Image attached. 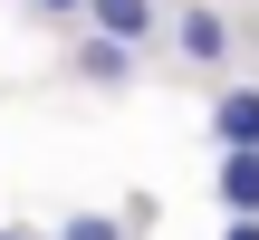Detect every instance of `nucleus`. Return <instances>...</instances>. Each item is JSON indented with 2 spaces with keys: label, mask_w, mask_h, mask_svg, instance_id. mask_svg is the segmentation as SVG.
Instances as JSON below:
<instances>
[{
  "label": "nucleus",
  "mask_w": 259,
  "mask_h": 240,
  "mask_svg": "<svg viewBox=\"0 0 259 240\" xmlns=\"http://www.w3.org/2000/svg\"><path fill=\"white\" fill-rule=\"evenodd\" d=\"M221 221H259V154H221Z\"/></svg>",
  "instance_id": "4"
},
{
  "label": "nucleus",
  "mask_w": 259,
  "mask_h": 240,
  "mask_svg": "<svg viewBox=\"0 0 259 240\" xmlns=\"http://www.w3.org/2000/svg\"><path fill=\"white\" fill-rule=\"evenodd\" d=\"M163 38H173V58H183V67L221 77V67H231V38H240V29H231V10H221V0H183V10L163 19Z\"/></svg>",
  "instance_id": "1"
},
{
  "label": "nucleus",
  "mask_w": 259,
  "mask_h": 240,
  "mask_svg": "<svg viewBox=\"0 0 259 240\" xmlns=\"http://www.w3.org/2000/svg\"><path fill=\"white\" fill-rule=\"evenodd\" d=\"M58 240H135V231H125L115 212H67V221H58Z\"/></svg>",
  "instance_id": "6"
},
{
  "label": "nucleus",
  "mask_w": 259,
  "mask_h": 240,
  "mask_svg": "<svg viewBox=\"0 0 259 240\" xmlns=\"http://www.w3.org/2000/svg\"><path fill=\"white\" fill-rule=\"evenodd\" d=\"M29 10H38V19H77L87 0H29Z\"/></svg>",
  "instance_id": "7"
},
{
  "label": "nucleus",
  "mask_w": 259,
  "mask_h": 240,
  "mask_svg": "<svg viewBox=\"0 0 259 240\" xmlns=\"http://www.w3.org/2000/svg\"><path fill=\"white\" fill-rule=\"evenodd\" d=\"M77 77H87V87H135V48H115V38H87V29H77Z\"/></svg>",
  "instance_id": "5"
},
{
  "label": "nucleus",
  "mask_w": 259,
  "mask_h": 240,
  "mask_svg": "<svg viewBox=\"0 0 259 240\" xmlns=\"http://www.w3.org/2000/svg\"><path fill=\"white\" fill-rule=\"evenodd\" d=\"M0 240H38V231H0Z\"/></svg>",
  "instance_id": "9"
},
{
  "label": "nucleus",
  "mask_w": 259,
  "mask_h": 240,
  "mask_svg": "<svg viewBox=\"0 0 259 240\" xmlns=\"http://www.w3.org/2000/svg\"><path fill=\"white\" fill-rule=\"evenodd\" d=\"M211 144L221 154H259V87H221L211 96Z\"/></svg>",
  "instance_id": "3"
},
{
  "label": "nucleus",
  "mask_w": 259,
  "mask_h": 240,
  "mask_svg": "<svg viewBox=\"0 0 259 240\" xmlns=\"http://www.w3.org/2000/svg\"><path fill=\"white\" fill-rule=\"evenodd\" d=\"M77 29H87V38H115V48H135V58H144V48L163 38V10H154V0H87V10H77Z\"/></svg>",
  "instance_id": "2"
},
{
  "label": "nucleus",
  "mask_w": 259,
  "mask_h": 240,
  "mask_svg": "<svg viewBox=\"0 0 259 240\" xmlns=\"http://www.w3.org/2000/svg\"><path fill=\"white\" fill-rule=\"evenodd\" d=\"M221 240H259V221H221Z\"/></svg>",
  "instance_id": "8"
}]
</instances>
